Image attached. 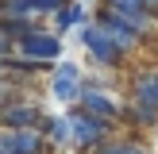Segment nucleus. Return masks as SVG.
<instances>
[{"label": "nucleus", "instance_id": "9", "mask_svg": "<svg viewBox=\"0 0 158 154\" xmlns=\"http://www.w3.org/2000/svg\"><path fill=\"white\" fill-rule=\"evenodd\" d=\"M127 100L139 108H151L158 116V69H135L131 73V85H127Z\"/></svg>", "mask_w": 158, "mask_h": 154}, {"label": "nucleus", "instance_id": "6", "mask_svg": "<svg viewBox=\"0 0 158 154\" xmlns=\"http://www.w3.org/2000/svg\"><path fill=\"white\" fill-rule=\"evenodd\" d=\"M0 154H50L43 127H0Z\"/></svg>", "mask_w": 158, "mask_h": 154}, {"label": "nucleus", "instance_id": "14", "mask_svg": "<svg viewBox=\"0 0 158 154\" xmlns=\"http://www.w3.org/2000/svg\"><path fill=\"white\" fill-rule=\"evenodd\" d=\"M4 73H8V66H4V58H0V77H4Z\"/></svg>", "mask_w": 158, "mask_h": 154}, {"label": "nucleus", "instance_id": "12", "mask_svg": "<svg viewBox=\"0 0 158 154\" xmlns=\"http://www.w3.org/2000/svg\"><path fill=\"white\" fill-rule=\"evenodd\" d=\"M93 154H154V150L143 143V139H131V135H120V139H116L112 135L100 150H93Z\"/></svg>", "mask_w": 158, "mask_h": 154}, {"label": "nucleus", "instance_id": "11", "mask_svg": "<svg viewBox=\"0 0 158 154\" xmlns=\"http://www.w3.org/2000/svg\"><path fill=\"white\" fill-rule=\"evenodd\" d=\"M35 27H39L35 15H15V12H4V15H0V35L15 38V43H19L27 31H35Z\"/></svg>", "mask_w": 158, "mask_h": 154}, {"label": "nucleus", "instance_id": "2", "mask_svg": "<svg viewBox=\"0 0 158 154\" xmlns=\"http://www.w3.org/2000/svg\"><path fill=\"white\" fill-rule=\"evenodd\" d=\"M66 116H69V146H77V150H100L112 139V131H116V123L93 116L81 104H69Z\"/></svg>", "mask_w": 158, "mask_h": 154}, {"label": "nucleus", "instance_id": "7", "mask_svg": "<svg viewBox=\"0 0 158 154\" xmlns=\"http://www.w3.org/2000/svg\"><path fill=\"white\" fill-rule=\"evenodd\" d=\"M93 19H97L100 27H104L108 35H112L116 43L123 46V54H127V58H131V54H139V50H143V46H147V38L139 35V31L131 27V23L123 19L120 12H112V8H108V4H100V8H97V15H93Z\"/></svg>", "mask_w": 158, "mask_h": 154}, {"label": "nucleus", "instance_id": "13", "mask_svg": "<svg viewBox=\"0 0 158 154\" xmlns=\"http://www.w3.org/2000/svg\"><path fill=\"white\" fill-rule=\"evenodd\" d=\"M39 127L50 139V146H69V116H43Z\"/></svg>", "mask_w": 158, "mask_h": 154}, {"label": "nucleus", "instance_id": "4", "mask_svg": "<svg viewBox=\"0 0 158 154\" xmlns=\"http://www.w3.org/2000/svg\"><path fill=\"white\" fill-rule=\"evenodd\" d=\"M15 54H27V58L46 62V66H58L62 62V35L54 27H35L15 43Z\"/></svg>", "mask_w": 158, "mask_h": 154}, {"label": "nucleus", "instance_id": "10", "mask_svg": "<svg viewBox=\"0 0 158 154\" xmlns=\"http://www.w3.org/2000/svg\"><path fill=\"white\" fill-rule=\"evenodd\" d=\"M81 19H85V4H81V0H73V4L58 8V12L50 15V27L58 31V35H69L73 27H81Z\"/></svg>", "mask_w": 158, "mask_h": 154}, {"label": "nucleus", "instance_id": "5", "mask_svg": "<svg viewBox=\"0 0 158 154\" xmlns=\"http://www.w3.org/2000/svg\"><path fill=\"white\" fill-rule=\"evenodd\" d=\"M85 81H89V77L81 73V66H77V62H66V58H62L58 66L50 69V77H46V85H50V96L58 100V104H77V100H81Z\"/></svg>", "mask_w": 158, "mask_h": 154}, {"label": "nucleus", "instance_id": "1", "mask_svg": "<svg viewBox=\"0 0 158 154\" xmlns=\"http://www.w3.org/2000/svg\"><path fill=\"white\" fill-rule=\"evenodd\" d=\"M81 46H85V54H89V62H93L97 69L116 73V69L127 66V54H123V46L116 43V38L108 35V31L100 27L97 19H85V23H81Z\"/></svg>", "mask_w": 158, "mask_h": 154}, {"label": "nucleus", "instance_id": "3", "mask_svg": "<svg viewBox=\"0 0 158 154\" xmlns=\"http://www.w3.org/2000/svg\"><path fill=\"white\" fill-rule=\"evenodd\" d=\"M77 104L89 108V112L100 116V120H108V123H123V112H127V100H120L108 85H100V81H85Z\"/></svg>", "mask_w": 158, "mask_h": 154}, {"label": "nucleus", "instance_id": "8", "mask_svg": "<svg viewBox=\"0 0 158 154\" xmlns=\"http://www.w3.org/2000/svg\"><path fill=\"white\" fill-rule=\"evenodd\" d=\"M43 108H39V100L31 96H19L12 100V104H0V127H39L43 123Z\"/></svg>", "mask_w": 158, "mask_h": 154}]
</instances>
